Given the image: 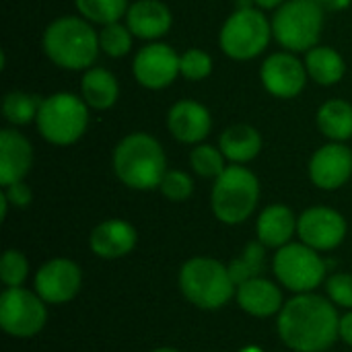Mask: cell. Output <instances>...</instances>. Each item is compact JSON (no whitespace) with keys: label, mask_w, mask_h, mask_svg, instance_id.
Returning a JSON list of instances; mask_svg holds the SVG:
<instances>
[{"label":"cell","mask_w":352,"mask_h":352,"mask_svg":"<svg viewBox=\"0 0 352 352\" xmlns=\"http://www.w3.org/2000/svg\"><path fill=\"white\" fill-rule=\"evenodd\" d=\"M283 342L297 352L328 351L340 336V318L334 305L320 295L299 293L278 316Z\"/></svg>","instance_id":"obj_1"},{"label":"cell","mask_w":352,"mask_h":352,"mask_svg":"<svg viewBox=\"0 0 352 352\" xmlns=\"http://www.w3.org/2000/svg\"><path fill=\"white\" fill-rule=\"evenodd\" d=\"M165 151L157 138L136 132L126 136L113 151V171L132 190L159 188L165 177Z\"/></svg>","instance_id":"obj_2"},{"label":"cell","mask_w":352,"mask_h":352,"mask_svg":"<svg viewBox=\"0 0 352 352\" xmlns=\"http://www.w3.org/2000/svg\"><path fill=\"white\" fill-rule=\"evenodd\" d=\"M99 35L78 16H60L43 33L47 58L66 70L89 68L99 54Z\"/></svg>","instance_id":"obj_3"},{"label":"cell","mask_w":352,"mask_h":352,"mask_svg":"<svg viewBox=\"0 0 352 352\" xmlns=\"http://www.w3.org/2000/svg\"><path fill=\"white\" fill-rule=\"evenodd\" d=\"M179 289L200 309H221L235 293L229 268L212 258H192L182 266Z\"/></svg>","instance_id":"obj_4"},{"label":"cell","mask_w":352,"mask_h":352,"mask_svg":"<svg viewBox=\"0 0 352 352\" xmlns=\"http://www.w3.org/2000/svg\"><path fill=\"white\" fill-rule=\"evenodd\" d=\"M260 198L258 177L239 165L227 167L212 188V212L221 223L239 225L256 208Z\"/></svg>","instance_id":"obj_5"},{"label":"cell","mask_w":352,"mask_h":352,"mask_svg":"<svg viewBox=\"0 0 352 352\" xmlns=\"http://www.w3.org/2000/svg\"><path fill=\"white\" fill-rule=\"evenodd\" d=\"M37 128L39 134L58 146H66L76 142L89 124L87 103L72 93H56L41 99L37 111Z\"/></svg>","instance_id":"obj_6"},{"label":"cell","mask_w":352,"mask_h":352,"mask_svg":"<svg viewBox=\"0 0 352 352\" xmlns=\"http://www.w3.org/2000/svg\"><path fill=\"white\" fill-rule=\"evenodd\" d=\"M324 8L316 0H287L272 19V33L293 52L311 50L322 33Z\"/></svg>","instance_id":"obj_7"},{"label":"cell","mask_w":352,"mask_h":352,"mask_svg":"<svg viewBox=\"0 0 352 352\" xmlns=\"http://www.w3.org/2000/svg\"><path fill=\"white\" fill-rule=\"evenodd\" d=\"M272 27L256 8L235 10L221 29V47L233 60H250L262 54L270 41Z\"/></svg>","instance_id":"obj_8"},{"label":"cell","mask_w":352,"mask_h":352,"mask_svg":"<svg viewBox=\"0 0 352 352\" xmlns=\"http://www.w3.org/2000/svg\"><path fill=\"white\" fill-rule=\"evenodd\" d=\"M274 274L293 293H311L326 276V262L305 243H287L274 256Z\"/></svg>","instance_id":"obj_9"},{"label":"cell","mask_w":352,"mask_h":352,"mask_svg":"<svg viewBox=\"0 0 352 352\" xmlns=\"http://www.w3.org/2000/svg\"><path fill=\"white\" fill-rule=\"evenodd\" d=\"M47 322L45 301L21 287H8L0 295V326L14 338H31Z\"/></svg>","instance_id":"obj_10"},{"label":"cell","mask_w":352,"mask_h":352,"mask_svg":"<svg viewBox=\"0 0 352 352\" xmlns=\"http://www.w3.org/2000/svg\"><path fill=\"white\" fill-rule=\"evenodd\" d=\"M301 241L318 252L334 250L346 237V221L340 212L328 206L307 208L297 223Z\"/></svg>","instance_id":"obj_11"},{"label":"cell","mask_w":352,"mask_h":352,"mask_svg":"<svg viewBox=\"0 0 352 352\" xmlns=\"http://www.w3.org/2000/svg\"><path fill=\"white\" fill-rule=\"evenodd\" d=\"M80 285H82L80 268L66 258H56L45 262L35 274L37 295L52 305H60L74 299L80 291Z\"/></svg>","instance_id":"obj_12"},{"label":"cell","mask_w":352,"mask_h":352,"mask_svg":"<svg viewBox=\"0 0 352 352\" xmlns=\"http://www.w3.org/2000/svg\"><path fill=\"white\" fill-rule=\"evenodd\" d=\"M132 68L142 87L165 89L179 74V56L165 43H153L136 54Z\"/></svg>","instance_id":"obj_13"},{"label":"cell","mask_w":352,"mask_h":352,"mask_svg":"<svg viewBox=\"0 0 352 352\" xmlns=\"http://www.w3.org/2000/svg\"><path fill=\"white\" fill-rule=\"evenodd\" d=\"M260 76L268 93L280 99H289L303 91L307 68L293 54H272L262 64Z\"/></svg>","instance_id":"obj_14"},{"label":"cell","mask_w":352,"mask_h":352,"mask_svg":"<svg viewBox=\"0 0 352 352\" xmlns=\"http://www.w3.org/2000/svg\"><path fill=\"white\" fill-rule=\"evenodd\" d=\"M351 173L352 153L342 144H326L309 161V177L322 190H336L344 186Z\"/></svg>","instance_id":"obj_15"},{"label":"cell","mask_w":352,"mask_h":352,"mask_svg":"<svg viewBox=\"0 0 352 352\" xmlns=\"http://www.w3.org/2000/svg\"><path fill=\"white\" fill-rule=\"evenodd\" d=\"M167 126L175 140L186 144H196L208 136L212 120L204 105L186 99V101H177L169 109Z\"/></svg>","instance_id":"obj_16"},{"label":"cell","mask_w":352,"mask_h":352,"mask_svg":"<svg viewBox=\"0 0 352 352\" xmlns=\"http://www.w3.org/2000/svg\"><path fill=\"white\" fill-rule=\"evenodd\" d=\"M136 245V229L122 221L109 219L99 223L91 233V250L103 260H116L128 256Z\"/></svg>","instance_id":"obj_17"},{"label":"cell","mask_w":352,"mask_h":352,"mask_svg":"<svg viewBox=\"0 0 352 352\" xmlns=\"http://www.w3.org/2000/svg\"><path fill=\"white\" fill-rule=\"evenodd\" d=\"M33 163V148L29 140L14 132L2 130L0 132V184L6 188L10 184L23 182L29 173Z\"/></svg>","instance_id":"obj_18"},{"label":"cell","mask_w":352,"mask_h":352,"mask_svg":"<svg viewBox=\"0 0 352 352\" xmlns=\"http://www.w3.org/2000/svg\"><path fill=\"white\" fill-rule=\"evenodd\" d=\"M128 29L140 39H157L171 27V12L159 0H136L126 12Z\"/></svg>","instance_id":"obj_19"},{"label":"cell","mask_w":352,"mask_h":352,"mask_svg":"<svg viewBox=\"0 0 352 352\" xmlns=\"http://www.w3.org/2000/svg\"><path fill=\"white\" fill-rule=\"evenodd\" d=\"M239 307L254 318H270L283 309L280 289L266 278H252L237 287Z\"/></svg>","instance_id":"obj_20"},{"label":"cell","mask_w":352,"mask_h":352,"mask_svg":"<svg viewBox=\"0 0 352 352\" xmlns=\"http://www.w3.org/2000/svg\"><path fill=\"white\" fill-rule=\"evenodd\" d=\"M297 219L285 204H272L264 208L258 219V241L266 248H285L297 231Z\"/></svg>","instance_id":"obj_21"},{"label":"cell","mask_w":352,"mask_h":352,"mask_svg":"<svg viewBox=\"0 0 352 352\" xmlns=\"http://www.w3.org/2000/svg\"><path fill=\"white\" fill-rule=\"evenodd\" d=\"M219 148L223 151V155L229 161H233V163H248V161H252L260 153L262 136L252 126H245V124L231 126V128H227L221 134Z\"/></svg>","instance_id":"obj_22"},{"label":"cell","mask_w":352,"mask_h":352,"mask_svg":"<svg viewBox=\"0 0 352 352\" xmlns=\"http://www.w3.org/2000/svg\"><path fill=\"white\" fill-rule=\"evenodd\" d=\"M118 80L105 68H89L82 76V99L95 109H109L118 101Z\"/></svg>","instance_id":"obj_23"},{"label":"cell","mask_w":352,"mask_h":352,"mask_svg":"<svg viewBox=\"0 0 352 352\" xmlns=\"http://www.w3.org/2000/svg\"><path fill=\"white\" fill-rule=\"evenodd\" d=\"M305 68H307L309 76L316 82L324 85V87L336 85L344 76V60L332 47H311V50H307Z\"/></svg>","instance_id":"obj_24"},{"label":"cell","mask_w":352,"mask_h":352,"mask_svg":"<svg viewBox=\"0 0 352 352\" xmlns=\"http://www.w3.org/2000/svg\"><path fill=\"white\" fill-rule=\"evenodd\" d=\"M320 130L332 140H346L352 136V105L342 99L324 103L318 111Z\"/></svg>","instance_id":"obj_25"},{"label":"cell","mask_w":352,"mask_h":352,"mask_svg":"<svg viewBox=\"0 0 352 352\" xmlns=\"http://www.w3.org/2000/svg\"><path fill=\"white\" fill-rule=\"evenodd\" d=\"M264 243L262 241H252L243 248L241 256L235 258L227 268L229 274L235 283V287L252 280V278H260L264 268H266V252H264Z\"/></svg>","instance_id":"obj_26"},{"label":"cell","mask_w":352,"mask_h":352,"mask_svg":"<svg viewBox=\"0 0 352 352\" xmlns=\"http://www.w3.org/2000/svg\"><path fill=\"white\" fill-rule=\"evenodd\" d=\"M39 105H41L39 97L21 93V91H12L2 101V113L10 124L23 126V124H29L31 120H37Z\"/></svg>","instance_id":"obj_27"},{"label":"cell","mask_w":352,"mask_h":352,"mask_svg":"<svg viewBox=\"0 0 352 352\" xmlns=\"http://www.w3.org/2000/svg\"><path fill=\"white\" fill-rule=\"evenodd\" d=\"M74 4L85 19L101 25L118 23L130 8L128 0H74Z\"/></svg>","instance_id":"obj_28"},{"label":"cell","mask_w":352,"mask_h":352,"mask_svg":"<svg viewBox=\"0 0 352 352\" xmlns=\"http://www.w3.org/2000/svg\"><path fill=\"white\" fill-rule=\"evenodd\" d=\"M99 45L101 50L111 56V58H122L130 52L132 45V31L120 23H109L103 25L99 33Z\"/></svg>","instance_id":"obj_29"},{"label":"cell","mask_w":352,"mask_h":352,"mask_svg":"<svg viewBox=\"0 0 352 352\" xmlns=\"http://www.w3.org/2000/svg\"><path fill=\"white\" fill-rule=\"evenodd\" d=\"M225 159L227 157L223 155V151H217L214 146H208V144L196 146L190 155L194 171L202 177H214V179L227 169Z\"/></svg>","instance_id":"obj_30"},{"label":"cell","mask_w":352,"mask_h":352,"mask_svg":"<svg viewBox=\"0 0 352 352\" xmlns=\"http://www.w3.org/2000/svg\"><path fill=\"white\" fill-rule=\"evenodd\" d=\"M29 274V262L27 258L16 252V250H8L2 256L0 262V278L6 287H21L25 283Z\"/></svg>","instance_id":"obj_31"},{"label":"cell","mask_w":352,"mask_h":352,"mask_svg":"<svg viewBox=\"0 0 352 352\" xmlns=\"http://www.w3.org/2000/svg\"><path fill=\"white\" fill-rule=\"evenodd\" d=\"M210 70H212V60L202 50L192 47L179 58V72L188 80H202L210 74Z\"/></svg>","instance_id":"obj_32"},{"label":"cell","mask_w":352,"mask_h":352,"mask_svg":"<svg viewBox=\"0 0 352 352\" xmlns=\"http://www.w3.org/2000/svg\"><path fill=\"white\" fill-rule=\"evenodd\" d=\"M159 188H161L165 198H169L173 202H182V200H188L192 196L194 182L184 171H167Z\"/></svg>","instance_id":"obj_33"},{"label":"cell","mask_w":352,"mask_h":352,"mask_svg":"<svg viewBox=\"0 0 352 352\" xmlns=\"http://www.w3.org/2000/svg\"><path fill=\"white\" fill-rule=\"evenodd\" d=\"M326 291L336 305L352 309V274L346 272L332 274L326 283Z\"/></svg>","instance_id":"obj_34"},{"label":"cell","mask_w":352,"mask_h":352,"mask_svg":"<svg viewBox=\"0 0 352 352\" xmlns=\"http://www.w3.org/2000/svg\"><path fill=\"white\" fill-rule=\"evenodd\" d=\"M4 196L8 198V202H10L12 206H19V208L29 206V202L33 200V194H31L29 186H27V184H23V182H16V184L6 186Z\"/></svg>","instance_id":"obj_35"},{"label":"cell","mask_w":352,"mask_h":352,"mask_svg":"<svg viewBox=\"0 0 352 352\" xmlns=\"http://www.w3.org/2000/svg\"><path fill=\"white\" fill-rule=\"evenodd\" d=\"M340 338L352 346V311L340 318Z\"/></svg>","instance_id":"obj_36"},{"label":"cell","mask_w":352,"mask_h":352,"mask_svg":"<svg viewBox=\"0 0 352 352\" xmlns=\"http://www.w3.org/2000/svg\"><path fill=\"white\" fill-rule=\"evenodd\" d=\"M322 8H330V10H340L344 6H349L351 0H316Z\"/></svg>","instance_id":"obj_37"},{"label":"cell","mask_w":352,"mask_h":352,"mask_svg":"<svg viewBox=\"0 0 352 352\" xmlns=\"http://www.w3.org/2000/svg\"><path fill=\"white\" fill-rule=\"evenodd\" d=\"M256 4L260 8H276V6L285 4V0H256Z\"/></svg>","instance_id":"obj_38"},{"label":"cell","mask_w":352,"mask_h":352,"mask_svg":"<svg viewBox=\"0 0 352 352\" xmlns=\"http://www.w3.org/2000/svg\"><path fill=\"white\" fill-rule=\"evenodd\" d=\"M153 352H179V351H175V349H157V351H153Z\"/></svg>","instance_id":"obj_39"},{"label":"cell","mask_w":352,"mask_h":352,"mask_svg":"<svg viewBox=\"0 0 352 352\" xmlns=\"http://www.w3.org/2000/svg\"><path fill=\"white\" fill-rule=\"evenodd\" d=\"M241 352H262L260 349H256V346H250V349H245V351H241Z\"/></svg>","instance_id":"obj_40"}]
</instances>
